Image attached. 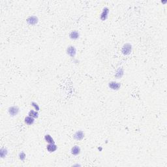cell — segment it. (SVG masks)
Instances as JSON below:
<instances>
[{"instance_id": "cell-15", "label": "cell", "mask_w": 167, "mask_h": 167, "mask_svg": "<svg viewBox=\"0 0 167 167\" xmlns=\"http://www.w3.org/2000/svg\"><path fill=\"white\" fill-rule=\"evenodd\" d=\"M0 153H1V157L3 158L4 157H5L6 155H7V150L6 149L1 148V152H0Z\"/></svg>"}, {"instance_id": "cell-9", "label": "cell", "mask_w": 167, "mask_h": 167, "mask_svg": "<svg viewBox=\"0 0 167 167\" xmlns=\"http://www.w3.org/2000/svg\"><path fill=\"white\" fill-rule=\"evenodd\" d=\"M80 153V148L79 146H75L74 147H72V149H71V153H72V155H77Z\"/></svg>"}, {"instance_id": "cell-1", "label": "cell", "mask_w": 167, "mask_h": 167, "mask_svg": "<svg viewBox=\"0 0 167 167\" xmlns=\"http://www.w3.org/2000/svg\"><path fill=\"white\" fill-rule=\"evenodd\" d=\"M131 50H132V46L130 44L127 43L123 45L122 48V53L124 55H129L131 52Z\"/></svg>"}, {"instance_id": "cell-5", "label": "cell", "mask_w": 167, "mask_h": 167, "mask_svg": "<svg viewBox=\"0 0 167 167\" xmlns=\"http://www.w3.org/2000/svg\"><path fill=\"white\" fill-rule=\"evenodd\" d=\"M108 86L110 87V88H111L112 89L118 90L121 87V84L119 83L116 82H110L109 84H108Z\"/></svg>"}, {"instance_id": "cell-14", "label": "cell", "mask_w": 167, "mask_h": 167, "mask_svg": "<svg viewBox=\"0 0 167 167\" xmlns=\"http://www.w3.org/2000/svg\"><path fill=\"white\" fill-rule=\"evenodd\" d=\"M123 69H119L118 70V71H117V73H116V77H118V78H119V77H122V75H123Z\"/></svg>"}, {"instance_id": "cell-2", "label": "cell", "mask_w": 167, "mask_h": 167, "mask_svg": "<svg viewBox=\"0 0 167 167\" xmlns=\"http://www.w3.org/2000/svg\"><path fill=\"white\" fill-rule=\"evenodd\" d=\"M19 108L18 107H11L9 108V112L12 116H16L19 112Z\"/></svg>"}, {"instance_id": "cell-10", "label": "cell", "mask_w": 167, "mask_h": 167, "mask_svg": "<svg viewBox=\"0 0 167 167\" xmlns=\"http://www.w3.org/2000/svg\"><path fill=\"white\" fill-rule=\"evenodd\" d=\"M79 33L77 31H72V32H71L69 35L70 38L71 39H77L79 37Z\"/></svg>"}, {"instance_id": "cell-6", "label": "cell", "mask_w": 167, "mask_h": 167, "mask_svg": "<svg viewBox=\"0 0 167 167\" xmlns=\"http://www.w3.org/2000/svg\"><path fill=\"white\" fill-rule=\"evenodd\" d=\"M27 22L30 25H35V24H36L38 22V18L35 16H30L27 19Z\"/></svg>"}, {"instance_id": "cell-17", "label": "cell", "mask_w": 167, "mask_h": 167, "mask_svg": "<svg viewBox=\"0 0 167 167\" xmlns=\"http://www.w3.org/2000/svg\"><path fill=\"white\" fill-rule=\"evenodd\" d=\"M31 104H32L33 107H35V110H36V111H38L39 110V107L38 106V104L36 103V102H31Z\"/></svg>"}, {"instance_id": "cell-8", "label": "cell", "mask_w": 167, "mask_h": 167, "mask_svg": "<svg viewBox=\"0 0 167 167\" xmlns=\"http://www.w3.org/2000/svg\"><path fill=\"white\" fill-rule=\"evenodd\" d=\"M47 150L49 151V152H54V151H56V149H58V147L56 146V144H54V143L53 144H49L47 147Z\"/></svg>"}, {"instance_id": "cell-11", "label": "cell", "mask_w": 167, "mask_h": 167, "mask_svg": "<svg viewBox=\"0 0 167 167\" xmlns=\"http://www.w3.org/2000/svg\"><path fill=\"white\" fill-rule=\"evenodd\" d=\"M34 121H35V119H34V118H33V117H31V116H28V117H26V118H25V123L27 124V125H32L33 123H34Z\"/></svg>"}, {"instance_id": "cell-16", "label": "cell", "mask_w": 167, "mask_h": 167, "mask_svg": "<svg viewBox=\"0 0 167 167\" xmlns=\"http://www.w3.org/2000/svg\"><path fill=\"white\" fill-rule=\"evenodd\" d=\"M26 159V154L23 152L20 153V159H21L22 161H24Z\"/></svg>"}, {"instance_id": "cell-12", "label": "cell", "mask_w": 167, "mask_h": 167, "mask_svg": "<svg viewBox=\"0 0 167 167\" xmlns=\"http://www.w3.org/2000/svg\"><path fill=\"white\" fill-rule=\"evenodd\" d=\"M44 140H45V141L48 142V143H49V144H53V143H54V139L52 138V137L50 135H45Z\"/></svg>"}, {"instance_id": "cell-13", "label": "cell", "mask_w": 167, "mask_h": 167, "mask_svg": "<svg viewBox=\"0 0 167 167\" xmlns=\"http://www.w3.org/2000/svg\"><path fill=\"white\" fill-rule=\"evenodd\" d=\"M29 116H31V117H33L34 118H38L39 116V114L37 111H34V110H31L29 112Z\"/></svg>"}, {"instance_id": "cell-3", "label": "cell", "mask_w": 167, "mask_h": 167, "mask_svg": "<svg viewBox=\"0 0 167 167\" xmlns=\"http://www.w3.org/2000/svg\"><path fill=\"white\" fill-rule=\"evenodd\" d=\"M67 54L69 55L71 57H74L75 55H76V53H77V50L74 48V47L73 46H70L67 48Z\"/></svg>"}, {"instance_id": "cell-7", "label": "cell", "mask_w": 167, "mask_h": 167, "mask_svg": "<svg viewBox=\"0 0 167 167\" xmlns=\"http://www.w3.org/2000/svg\"><path fill=\"white\" fill-rule=\"evenodd\" d=\"M84 133L82 131H77L74 135V139H76L77 140H82L84 138Z\"/></svg>"}, {"instance_id": "cell-4", "label": "cell", "mask_w": 167, "mask_h": 167, "mask_svg": "<svg viewBox=\"0 0 167 167\" xmlns=\"http://www.w3.org/2000/svg\"><path fill=\"white\" fill-rule=\"evenodd\" d=\"M109 13V9L107 7H104L103 10H102V12H101V19L102 20H107V18H108V14Z\"/></svg>"}]
</instances>
